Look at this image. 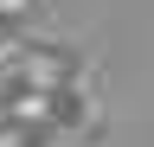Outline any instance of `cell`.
I'll use <instances>...</instances> for the list:
<instances>
[{
  "instance_id": "cell-1",
  "label": "cell",
  "mask_w": 154,
  "mask_h": 147,
  "mask_svg": "<svg viewBox=\"0 0 154 147\" xmlns=\"http://www.w3.org/2000/svg\"><path fill=\"white\" fill-rule=\"evenodd\" d=\"M19 83L26 90L77 83V51L71 45H51V39H26V51H19Z\"/></svg>"
}]
</instances>
